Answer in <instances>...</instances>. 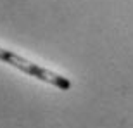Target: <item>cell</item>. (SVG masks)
I'll return each mask as SVG.
<instances>
[{"label":"cell","mask_w":133,"mask_h":128,"mask_svg":"<svg viewBox=\"0 0 133 128\" xmlns=\"http://www.w3.org/2000/svg\"><path fill=\"white\" fill-rule=\"evenodd\" d=\"M0 61H4V62L10 64V66H14V68L21 69L23 73L31 74V76L42 80V81L52 83L54 87H57V88H61V90H69L71 88V81H69L68 78L54 73V71H50V69L42 68V66H38V64H35V62H30L28 59L14 54V52H10V50L2 49V47H0Z\"/></svg>","instance_id":"cell-1"}]
</instances>
